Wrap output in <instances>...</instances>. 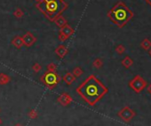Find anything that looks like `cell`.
<instances>
[{
    "instance_id": "6",
    "label": "cell",
    "mask_w": 151,
    "mask_h": 126,
    "mask_svg": "<svg viewBox=\"0 0 151 126\" xmlns=\"http://www.w3.org/2000/svg\"><path fill=\"white\" fill-rule=\"evenodd\" d=\"M117 115H118V117L122 119L124 122L129 123L130 121L133 120V118H134V117L136 115V113L129 106H125L117 113Z\"/></svg>"
},
{
    "instance_id": "17",
    "label": "cell",
    "mask_w": 151,
    "mask_h": 126,
    "mask_svg": "<svg viewBox=\"0 0 151 126\" xmlns=\"http://www.w3.org/2000/svg\"><path fill=\"white\" fill-rule=\"evenodd\" d=\"M84 73V71L82 70V68L80 67H75L73 69V71H72V74L76 77V78H79L80 76H82Z\"/></svg>"
},
{
    "instance_id": "1",
    "label": "cell",
    "mask_w": 151,
    "mask_h": 126,
    "mask_svg": "<svg viewBox=\"0 0 151 126\" xmlns=\"http://www.w3.org/2000/svg\"><path fill=\"white\" fill-rule=\"evenodd\" d=\"M108 92V87L94 75H90L77 88V93L90 106H94L106 95Z\"/></svg>"
},
{
    "instance_id": "13",
    "label": "cell",
    "mask_w": 151,
    "mask_h": 126,
    "mask_svg": "<svg viewBox=\"0 0 151 126\" xmlns=\"http://www.w3.org/2000/svg\"><path fill=\"white\" fill-rule=\"evenodd\" d=\"M55 24H56V26L57 27H59L60 28V27H62L63 26H65L66 24H68V21H67V19L62 16V15H60V16H59L54 21H53Z\"/></svg>"
},
{
    "instance_id": "11",
    "label": "cell",
    "mask_w": 151,
    "mask_h": 126,
    "mask_svg": "<svg viewBox=\"0 0 151 126\" xmlns=\"http://www.w3.org/2000/svg\"><path fill=\"white\" fill-rule=\"evenodd\" d=\"M76 77L72 74L71 72H67L66 74L62 77V80L67 84L68 86L71 85V84L76 80Z\"/></svg>"
},
{
    "instance_id": "23",
    "label": "cell",
    "mask_w": 151,
    "mask_h": 126,
    "mask_svg": "<svg viewBox=\"0 0 151 126\" xmlns=\"http://www.w3.org/2000/svg\"><path fill=\"white\" fill-rule=\"evenodd\" d=\"M41 69H42V66H41V65H40V64H38V63H35V64L32 65V70L36 73L39 72L40 71H41Z\"/></svg>"
},
{
    "instance_id": "28",
    "label": "cell",
    "mask_w": 151,
    "mask_h": 126,
    "mask_svg": "<svg viewBox=\"0 0 151 126\" xmlns=\"http://www.w3.org/2000/svg\"><path fill=\"white\" fill-rule=\"evenodd\" d=\"M14 126H23V125H22V124H21V123H16Z\"/></svg>"
},
{
    "instance_id": "9",
    "label": "cell",
    "mask_w": 151,
    "mask_h": 126,
    "mask_svg": "<svg viewBox=\"0 0 151 126\" xmlns=\"http://www.w3.org/2000/svg\"><path fill=\"white\" fill-rule=\"evenodd\" d=\"M74 32H75L74 28H73L72 27H70L68 24H66V25L63 26L62 27H60L59 33L62 34L63 35H65V36L68 39L70 36H71V35L74 34Z\"/></svg>"
},
{
    "instance_id": "25",
    "label": "cell",
    "mask_w": 151,
    "mask_h": 126,
    "mask_svg": "<svg viewBox=\"0 0 151 126\" xmlns=\"http://www.w3.org/2000/svg\"><path fill=\"white\" fill-rule=\"evenodd\" d=\"M147 90H148V92L151 94V84L150 85H148V88H147Z\"/></svg>"
},
{
    "instance_id": "10",
    "label": "cell",
    "mask_w": 151,
    "mask_h": 126,
    "mask_svg": "<svg viewBox=\"0 0 151 126\" xmlns=\"http://www.w3.org/2000/svg\"><path fill=\"white\" fill-rule=\"evenodd\" d=\"M68 53V49L66 46L64 45H59L56 49H55V54L60 57V58H63L67 56V54Z\"/></svg>"
},
{
    "instance_id": "24",
    "label": "cell",
    "mask_w": 151,
    "mask_h": 126,
    "mask_svg": "<svg viewBox=\"0 0 151 126\" xmlns=\"http://www.w3.org/2000/svg\"><path fill=\"white\" fill-rule=\"evenodd\" d=\"M59 40H60V41H65L66 40H68V38H67L65 35H63L62 34L59 33Z\"/></svg>"
},
{
    "instance_id": "15",
    "label": "cell",
    "mask_w": 151,
    "mask_h": 126,
    "mask_svg": "<svg viewBox=\"0 0 151 126\" xmlns=\"http://www.w3.org/2000/svg\"><path fill=\"white\" fill-rule=\"evenodd\" d=\"M10 80H11V78L5 73H0V85H6L10 82Z\"/></svg>"
},
{
    "instance_id": "18",
    "label": "cell",
    "mask_w": 151,
    "mask_h": 126,
    "mask_svg": "<svg viewBox=\"0 0 151 126\" xmlns=\"http://www.w3.org/2000/svg\"><path fill=\"white\" fill-rule=\"evenodd\" d=\"M103 65V61L102 59H100V58H96L93 62V66L96 69H100V68H102Z\"/></svg>"
},
{
    "instance_id": "22",
    "label": "cell",
    "mask_w": 151,
    "mask_h": 126,
    "mask_svg": "<svg viewBox=\"0 0 151 126\" xmlns=\"http://www.w3.org/2000/svg\"><path fill=\"white\" fill-rule=\"evenodd\" d=\"M46 69L48 71H51V72H56V70H57V66L54 63H50L48 64V65L46 66Z\"/></svg>"
},
{
    "instance_id": "16",
    "label": "cell",
    "mask_w": 151,
    "mask_h": 126,
    "mask_svg": "<svg viewBox=\"0 0 151 126\" xmlns=\"http://www.w3.org/2000/svg\"><path fill=\"white\" fill-rule=\"evenodd\" d=\"M140 47L144 50H148L151 48V41L148 38H145L142 43H140Z\"/></svg>"
},
{
    "instance_id": "20",
    "label": "cell",
    "mask_w": 151,
    "mask_h": 126,
    "mask_svg": "<svg viewBox=\"0 0 151 126\" xmlns=\"http://www.w3.org/2000/svg\"><path fill=\"white\" fill-rule=\"evenodd\" d=\"M28 117L30 119H36L38 117V113L36 109H31V110H29V112L28 113Z\"/></svg>"
},
{
    "instance_id": "14",
    "label": "cell",
    "mask_w": 151,
    "mask_h": 126,
    "mask_svg": "<svg viewBox=\"0 0 151 126\" xmlns=\"http://www.w3.org/2000/svg\"><path fill=\"white\" fill-rule=\"evenodd\" d=\"M133 60L130 57H125L123 60H122V65L124 67H125L126 69H129L133 66Z\"/></svg>"
},
{
    "instance_id": "5",
    "label": "cell",
    "mask_w": 151,
    "mask_h": 126,
    "mask_svg": "<svg viewBox=\"0 0 151 126\" xmlns=\"http://www.w3.org/2000/svg\"><path fill=\"white\" fill-rule=\"evenodd\" d=\"M147 81L139 75H136L129 82V87L137 93L142 92L147 87Z\"/></svg>"
},
{
    "instance_id": "29",
    "label": "cell",
    "mask_w": 151,
    "mask_h": 126,
    "mask_svg": "<svg viewBox=\"0 0 151 126\" xmlns=\"http://www.w3.org/2000/svg\"><path fill=\"white\" fill-rule=\"evenodd\" d=\"M36 1H37V2H38V1H40V0H36Z\"/></svg>"
},
{
    "instance_id": "21",
    "label": "cell",
    "mask_w": 151,
    "mask_h": 126,
    "mask_svg": "<svg viewBox=\"0 0 151 126\" xmlns=\"http://www.w3.org/2000/svg\"><path fill=\"white\" fill-rule=\"evenodd\" d=\"M116 53L119 54V55H122L124 54L125 52V47L122 44H119L118 46L116 47Z\"/></svg>"
},
{
    "instance_id": "30",
    "label": "cell",
    "mask_w": 151,
    "mask_h": 126,
    "mask_svg": "<svg viewBox=\"0 0 151 126\" xmlns=\"http://www.w3.org/2000/svg\"><path fill=\"white\" fill-rule=\"evenodd\" d=\"M0 112H1V109H0Z\"/></svg>"
},
{
    "instance_id": "3",
    "label": "cell",
    "mask_w": 151,
    "mask_h": 126,
    "mask_svg": "<svg viewBox=\"0 0 151 126\" xmlns=\"http://www.w3.org/2000/svg\"><path fill=\"white\" fill-rule=\"evenodd\" d=\"M107 16L113 24L122 28L133 18L134 13L124 2L119 1L110 9Z\"/></svg>"
},
{
    "instance_id": "8",
    "label": "cell",
    "mask_w": 151,
    "mask_h": 126,
    "mask_svg": "<svg viewBox=\"0 0 151 126\" xmlns=\"http://www.w3.org/2000/svg\"><path fill=\"white\" fill-rule=\"evenodd\" d=\"M22 38V41H23V45L28 47V48L34 45L35 43L37 41L36 36L30 32H27Z\"/></svg>"
},
{
    "instance_id": "7",
    "label": "cell",
    "mask_w": 151,
    "mask_h": 126,
    "mask_svg": "<svg viewBox=\"0 0 151 126\" xmlns=\"http://www.w3.org/2000/svg\"><path fill=\"white\" fill-rule=\"evenodd\" d=\"M57 101H58L60 105H62V106L67 107V106H68V105L73 101V99H72V97L70 96L68 93H60V95L58 96Z\"/></svg>"
},
{
    "instance_id": "27",
    "label": "cell",
    "mask_w": 151,
    "mask_h": 126,
    "mask_svg": "<svg viewBox=\"0 0 151 126\" xmlns=\"http://www.w3.org/2000/svg\"><path fill=\"white\" fill-rule=\"evenodd\" d=\"M148 54H149V56L151 57V48H150V49H148Z\"/></svg>"
},
{
    "instance_id": "2",
    "label": "cell",
    "mask_w": 151,
    "mask_h": 126,
    "mask_svg": "<svg viewBox=\"0 0 151 126\" xmlns=\"http://www.w3.org/2000/svg\"><path fill=\"white\" fill-rule=\"evenodd\" d=\"M36 7L48 20L53 22L68 9V4L65 0H40L37 3Z\"/></svg>"
},
{
    "instance_id": "4",
    "label": "cell",
    "mask_w": 151,
    "mask_h": 126,
    "mask_svg": "<svg viewBox=\"0 0 151 126\" xmlns=\"http://www.w3.org/2000/svg\"><path fill=\"white\" fill-rule=\"evenodd\" d=\"M62 80V77L56 72H51L46 71L41 76V82L50 90L53 89Z\"/></svg>"
},
{
    "instance_id": "12",
    "label": "cell",
    "mask_w": 151,
    "mask_h": 126,
    "mask_svg": "<svg viewBox=\"0 0 151 126\" xmlns=\"http://www.w3.org/2000/svg\"><path fill=\"white\" fill-rule=\"evenodd\" d=\"M12 44L17 48V49H21L22 46H23V41H22V38L21 36H15L13 40H12Z\"/></svg>"
},
{
    "instance_id": "26",
    "label": "cell",
    "mask_w": 151,
    "mask_h": 126,
    "mask_svg": "<svg viewBox=\"0 0 151 126\" xmlns=\"http://www.w3.org/2000/svg\"><path fill=\"white\" fill-rule=\"evenodd\" d=\"M145 1H146V2H147V3H148L149 5H150V6H151V0H145Z\"/></svg>"
},
{
    "instance_id": "19",
    "label": "cell",
    "mask_w": 151,
    "mask_h": 126,
    "mask_svg": "<svg viewBox=\"0 0 151 126\" xmlns=\"http://www.w3.org/2000/svg\"><path fill=\"white\" fill-rule=\"evenodd\" d=\"M24 15V12L22 11V10L21 8H17L15 11L14 12V16L17 19H21L22 18Z\"/></svg>"
}]
</instances>
